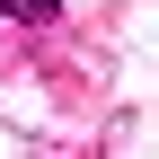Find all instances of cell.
I'll return each instance as SVG.
<instances>
[{
	"label": "cell",
	"instance_id": "cell-1",
	"mask_svg": "<svg viewBox=\"0 0 159 159\" xmlns=\"http://www.w3.org/2000/svg\"><path fill=\"white\" fill-rule=\"evenodd\" d=\"M0 18H35V27H53V18H62V0H0Z\"/></svg>",
	"mask_w": 159,
	"mask_h": 159
}]
</instances>
